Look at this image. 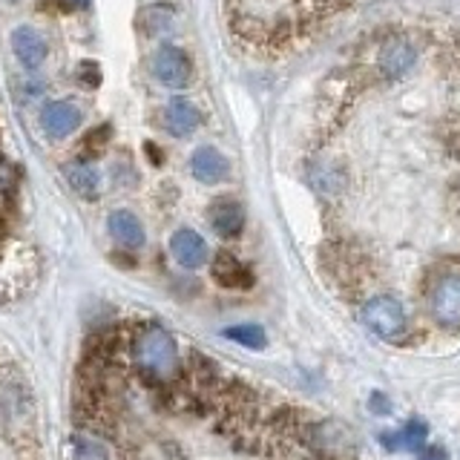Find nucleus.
<instances>
[{
    "label": "nucleus",
    "mask_w": 460,
    "mask_h": 460,
    "mask_svg": "<svg viewBox=\"0 0 460 460\" xmlns=\"http://www.w3.org/2000/svg\"><path fill=\"white\" fill-rule=\"evenodd\" d=\"M320 268L331 285L337 288L342 296L357 299L366 291L374 277V262L366 248L349 242V239H328L320 248Z\"/></svg>",
    "instance_id": "nucleus-1"
},
{
    "label": "nucleus",
    "mask_w": 460,
    "mask_h": 460,
    "mask_svg": "<svg viewBox=\"0 0 460 460\" xmlns=\"http://www.w3.org/2000/svg\"><path fill=\"white\" fill-rule=\"evenodd\" d=\"M133 357L141 374L155 383H167L179 374V345L158 325L141 328L133 337Z\"/></svg>",
    "instance_id": "nucleus-2"
},
{
    "label": "nucleus",
    "mask_w": 460,
    "mask_h": 460,
    "mask_svg": "<svg viewBox=\"0 0 460 460\" xmlns=\"http://www.w3.org/2000/svg\"><path fill=\"white\" fill-rule=\"evenodd\" d=\"M359 320H363V325L371 334H377L380 340H388V342H400L409 334L406 308H402V302L397 296H388V294L368 296L363 302V308H359Z\"/></svg>",
    "instance_id": "nucleus-3"
},
{
    "label": "nucleus",
    "mask_w": 460,
    "mask_h": 460,
    "mask_svg": "<svg viewBox=\"0 0 460 460\" xmlns=\"http://www.w3.org/2000/svg\"><path fill=\"white\" fill-rule=\"evenodd\" d=\"M429 311L446 331H460V273L438 270L429 285Z\"/></svg>",
    "instance_id": "nucleus-4"
},
{
    "label": "nucleus",
    "mask_w": 460,
    "mask_h": 460,
    "mask_svg": "<svg viewBox=\"0 0 460 460\" xmlns=\"http://www.w3.org/2000/svg\"><path fill=\"white\" fill-rule=\"evenodd\" d=\"M417 55H420V47H417V40L411 35L394 32L383 38L377 49V78L388 84L406 78L417 64Z\"/></svg>",
    "instance_id": "nucleus-5"
},
{
    "label": "nucleus",
    "mask_w": 460,
    "mask_h": 460,
    "mask_svg": "<svg viewBox=\"0 0 460 460\" xmlns=\"http://www.w3.org/2000/svg\"><path fill=\"white\" fill-rule=\"evenodd\" d=\"M153 75L155 81H162L170 90H181V86L190 84L193 78V61L181 47H172V43H164L158 47L153 55Z\"/></svg>",
    "instance_id": "nucleus-6"
},
{
    "label": "nucleus",
    "mask_w": 460,
    "mask_h": 460,
    "mask_svg": "<svg viewBox=\"0 0 460 460\" xmlns=\"http://www.w3.org/2000/svg\"><path fill=\"white\" fill-rule=\"evenodd\" d=\"M210 273H213V282L227 288V291H248V288H253V270L230 251H219L213 256Z\"/></svg>",
    "instance_id": "nucleus-7"
},
{
    "label": "nucleus",
    "mask_w": 460,
    "mask_h": 460,
    "mask_svg": "<svg viewBox=\"0 0 460 460\" xmlns=\"http://www.w3.org/2000/svg\"><path fill=\"white\" fill-rule=\"evenodd\" d=\"M208 222L222 239H239L244 230V208L234 196H219L208 208Z\"/></svg>",
    "instance_id": "nucleus-8"
},
{
    "label": "nucleus",
    "mask_w": 460,
    "mask_h": 460,
    "mask_svg": "<svg viewBox=\"0 0 460 460\" xmlns=\"http://www.w3.org/2000/svg\"><path fill=\"white\" fill-rule=\"evenodd\" d=\"M12 52L26 69H40L43 61H47V55H49V47H47V40H43V35L38 32V29L18 26L12 32Z\"/></svg>",
    "instance_id": "nucleus-9"
},
{
    "label": "nucleus",
    "mask_w": 460,
    "mask_h": 460,
    "mask_svg": "<svg viewBox=\"0 0 460 460\" xmlns=\"http://www.w3.org/2000/svg\"><path fill=\"white\" fill-rule=\"evenodd\" d=\"M81 121H84V112H81V107L72 104V101H55V104H49L40 115V124L47 129L49 138L72 136L81 127Z\"/></svg>",
    "instance_id": "nucleus-10"
},
{
    "label": "nucleus",
    "mask_w": 460,
    "mask_h": 460,
    "mask_svg": "<svg viewBox=\"0 0 460 460\" xmlns=\"http://www.w3.org/2000/svg\"><path fill=\"white\" fill-rule=\"evenodd\" d=\"M170 253L187 270H196V268H201V265L208 262V244L190 227H181V230H176V234H172V239H170Z\"/></svg>",
    "instance_id": "nucleus-11"
},
{
    "label": "nucleus",
    "mask_w": 460,
    "mask_h": 460,
    "mask_svg": "<svg viewBox=\"0 0 460 460\" xmlns=\"http://www.w3.org/2000/svg\"><path fill=\"white\" fill-rule=\"evenodd\" d=\"M426 438H429V426L420 420V417H411V420H406L400 429L383 431L380 443L388 452H420L426 446Z\"/></svg>",
    "instance_id": "nucleus-12"
},
{
    "label": "nucleus",
    "mask_w": 460,
    "mask_h": 460,
    "mask_svg": "<svg viewBox=\"0 0 460 460\" xmlns=\"http://www.w3.org/2000/svg\"><path fill=\"white\" fill-rule=\"evenodd\" d=\"M190 172L201 184H219L230 176V162L216 147H199L190 158Z\"/></svg>",
    "instance_id": "nucleus-13"
},
{
    "label": "nucleus",
    "mask_w": 460,
    "mask_h": 460,
    "mask_svg": "<svg viewBox=\"0 0 460 460\" xmlns=\"http://www.w3.org/2000/svg\"><path fill=\"white\" fill-rule=\"evenodd\" d=\"M107 227H110V236L127 251H138L144 239H147L144 236V225L138 222V216L129 210H112L107 219Z\"/></svg>",
    "instance_id": "nucleus-14"
},
{
    "label": "nucleus",
    "mask_w": 460,
    "mask_h": 460,
    "mask_svg": "<svg viewBox=\"0 0 460 460\" xmlns=\"http://www.w3.org/2000/svg\"><path fill=\"white\" fill-rule=\"evenodd\" d=\"M164 124L170 129V136L187 138L201 127V112L196 104H190V101L176 98V101H170L167 110H164Z\"/></svg>",
    "instance_id": "nucleus-15"
},
{
    "label": "nucleus",
    "mask_w": 460,
    "mask_h": 460,
    "mask_svg": "<svg viewBox=\"0 0 460 460\" xmlns=\"http://www.w3.org/2000/svg\"><path fill=\"white\" fill-rule=\"evenodd\" d=\"M308 184L314 187L323 199H334L342 187H345V172L334 162H325V158H316L308 164Z\"/></svg>",
    "instance_id": "nucleus-16"
},
{
    "label": "nucleus",
    "mask_w": 460,
    "mask_h": 460,
    "mask_svg": "<svg viewBox=\"0 0 460 460\" xmlns=\"http://www.w3.org/2000/svg\"><path fill=\"white\" fill-rule=\"evenodd\" d=\"M66 172V181L69 187L75 190L81 199L86 201H93L101 190V176H98V170L93 167V162H86V158H81V162H72L64 167Z\"/></svg>",
    "instance_id": "nucleus-17"
},
{
    "label": "nucleus",
    "mask_w": 460,
    "mask_h": 460,
    "mask_svg": "<svg viewBox=\"0 0 460 460\" xmlns=\"http://www.w3.org/2000/svg\"><path fill=\"white\" fill-rule=\"evenodd\" d=\"M170 23H172V6H164V4L147 6V9L141 12V18H138L141 32L147 35V38L164 35L167 29H170Z\"/></svg>",
    "instance_id": "nucleus-18"
},
{
    "label": "nucleus",
    "mask_w": 460,
    "mask_h": 460,
    "mask_svg": "<svg viewBox=\"0 0 460 460\" xmlns=\"http://www.w3.org/2000/svg\"><path fill=\"white\" fill-rule=\"evenodd\" d=\"M225 337H227V340H234V342H239V345H244V349H253V351L265 349V345H268L265 328H259V325H253V323L230 325V328H225Z\"/></svg>",
    "instance_id": "nucleus-19"
},
{
    "label": "nucleus",
    "mask_w": 460,
    "mask_h": 460,
    "mask_svg": "<svg viewBox=\"0 0 460 460\" xmlns=\"http://www.w3.org/2000/svg\"><path fill=\"white\" fill-rule=\"evenodd\" d=\"M438 64L446 72H460V35L438 40Z\"/></svg>",
    "instance_id": "nucleus-20"
},
{
    "label": "nucleus",
    "mask_w": 460,
    "mask_h": 460,
    "mask_svg": "<svg viewBox=\"0 0 460 460\" xmlns=\"http://www.w3.org/2000/svg\"><path fill=\"white\" fill-rule=\"evenodd\" d=\"M443 144L449 150L452 158H460V115L446 121V133H443Z\"/></svg>",
    "instance_id": "nucleus-21"
},
{
    "label": "nucleus",
    "mask_w": 460,
    "mask_h": 460,
    "mask_svg": "<svg viewBox=\"0 0 460 460\" xmlns=\"http://www.w3.org/2000/svg\"><path fill=\"white\" fill-rule=\"evenodd\" d=\"M107 141H110V127L104 124V127H98L95 133L86 136L84 147H86V150H93V155H98L101 150H104V144H107Z\"/></svg>",
    "instance_id": "nucleus-22"
},
{
    "label": "nucleus",
    "mask_w": 460,
    "mask_h": 460,
    "mask_svg": "<svg viewBox=\"0 0 460 460\" xmlns=\"http://www.w3.org/2000/svg\"><path fill=\"white\" fill-rule=\"evenodd\" d=\"M78 78H81L84 86H98V81H101V69H98L93 61H84V64L78 66Z\"/></svg>",
    "instance_id": "nucleus-23"
},
{
    "label": "nucleus",
    "mask_w": 460,
    "mask_h": 460,
    "mask_svg": "<svg viewBox=\"0 0 460 460\" xmlns=\"http://www.w3.org/2000/svg\"><path fill=\"white\" fill-rule=\"evenodd\" d=\"M78 460H107V455L98 443L84 440V443H78Z\"/></svg>",
    "instance_id": "nucleus-24"
},
{
    "label": "nucleus",
    "mask_w": 460,
    "mask_h": 460,
    "mask_svg": "<svg viewBox=\"0 0 460 460\" xmlns=\"http://www.w3.org/2000/svg\"><path fill=\"white\" fill-rule=\"evenodd\" d=\"M368 409L374 411V414H388V411H392V402H388V397L383 394V392H374L371 394V400H368Z\"/></svg>",
    "instance_id": "nucleus-25"
},
{
    "label": "nucleus",
    "mask_w": 460,
    "mask_h": 460,
    "mask_svg": "<svg viewBox=\"0 0 460 460\" xmlns=\"http://www.w3.org/2000/svg\"><path fill=\"white\" fill-rule=\"evenodd\" d=\"M449 210L455 213V219L460 222V176L449 184Z\"/></svg>",
    "instance_id": "nucleus-26"
},
{
    "label": "nucleus",
    "mask_w": 460,
    "mask_h": 460,
    "mask_svg": "<svg viewBox=\"0 0 460 460\" xmlns=\"http://www.w3.org/2000/svg\"><path fill=\"white\" fill-rule=\"evenodd\" d=\"M449 455H446L443 446H423L420 452H417V460H446Z\"/></svg>",
    "instance_id": "nucleus-27"
},
{
    "label": "nucleus",
    "mask_w": 460,
    "mask_h": 460,
    "mask_svg": "<svg viewBox=\"0 0 460 460\" xmlns=\"http://www.w3.org/2000/svg\"><path fill=\"white\" fill-rule=\"evenodd\" d=\"M69 4H75V6H90L93 0H69Z\"/></svg>",
    "instance_id": "nucleus-28"
}]
</instances>
